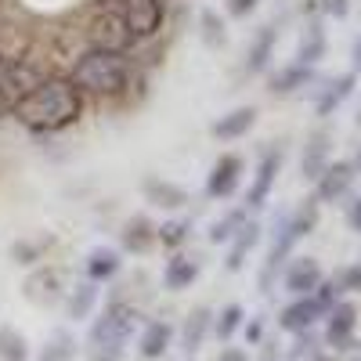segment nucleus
Segmentation results:
<instances>
[{"label": "nucleus", "instance_id": "1", "mask_svg": "<svg viewBox=\"0 0 361 361\" xmlns=\"http://www.w3.org/2000/svg\"><path fill=\"white\" fill-rule=\"evenodd\" d=\"M87 98L83 90L69 80V76H47L33 94H25L15 105V119L37 137H51V134H62L69 127H76L83 119Z\"/></svg>", "mask_w": 361, "mask_h": 361}, {"label": "nucleus", "instance_id": "2", "mask_svg": "<svg viewBox=\"0 0 361 361\" xmlns=\"http://www.w3.org/2000/svg\"><path fill=\"white\" fill-rule=\"evenodd\" d=\"M69 80L83 90V98H102V102H119L137 80V62L123 51H102L87 47L73 69Z\"/></svg>", "mask_w": 361, "mask_h": 361}, {"label": "nucleus", "instance_id": "3", "mask_svg": "<svg viewBox=\"0 0 361 361\" xmlns=\"http://www.w3.org/2000/svg\"><path fill=\"white\" fill-rule=\"evenodd\" d=\"M134 333H137V311L123 300H112L90 325V336H87L90 361H119Z\"/></svg>", "mask_w": 361, "mask_h": 361}, {"label": "nucleus", "instance_id": "4", "mask_svg": "<svg viewBox=\"0 0 361 361\" xmlns=\"http://www.w3.org/2000/svg\"><path fill=\"white\" fill-rule=\"evenodd\" d=\"M54 73H47L44 62H37L33 54H4L0 51V119L11 116L15 105L33 94V90Z\"/></svg>", "mask_w": 361, "mask_h": 361}, {"label": "nucleus", "instance_id": "5", "mask_svg": "<svg viewBox=\"0 0 361 361\" xmlns=\"http://www.w3.org/2000/svg\"><path fill=\"white\" fill-rule=\"evenodd\" d=\"M87 44L102 47V51H123V54H130L134 51V37H130V29L123 22V11H119V8H94L90 25H87Z\"/></svg>", "mask_w": 361, "mask_h": 361}, {"label": "nucleus", "instance_id": "6", "mask_svg": "<svg viewBox=\"0 0 361 361\" xmlns=\"http://www.w3.org/2000/svg\"><path fill=\"white\" fill-rule=\"evenodd\" d=\"M123 22L134 37V47L152 44L166 25V0H123Z\"/></svg>", "mask_w": 361, "mask_h": 361}, {"label": "nucleus", "instance_id": "7", "mask_svg": "<svg viewBox=\"0 0 361 361\" xmlns=\"http://www.w3.org/2000/svg\"><path fill=\"white\" fill-rule=\"evenodd\" d=\"M62 293H66V279H62V271H54V267H33V275L22 282V296L37 307L62 304Z\"/></svg>", "mask_w": 361, "mask_h": 361}, {"label": "nucleus", "instance_id": "8", "mask_svg": "<svg viewBox=\"0 0 361 361\" xmlns=\"http://www.w3.org/2000/svg\"><path fill=\"white\" fill-rule=\"evenodd\" d=\"M238 180H243V159L238 156H221L214 170L206 173V199H231Z\"/></svg>", "mask_w": 361, "mask_h": 361}, {"label": "nucleus", "instance_id": "9", "mask_svg": "<svg viewBox=\"0 0 361 361\" xmlns=\"http://www.w3.org/2000/svg\"><path fill=\"white\" fill-rule=\"evenodd\" d=\"M354 329H357V307L340 300V304L325 314V343L336 347V350H347L354 343Z\"/></svg>", "mask_w": 361, "mask_h": 361}, {"label": "nucleus", "instance_id": "10", "mask_svg": "<svg viewBox=\"0 0 361 361\" xmlns=\"http://www.w3.org/2000/svg\"><path fill=\"white\" fill-rule=\"evenodd\" d=\"M279 166H282V148H267L260 166H257V177L253 185L246 192V209H260L271 195V188H275V177H279Z\"/></svg>", "mask_w": 361, "mask_h": 361}, {"label": "nucleus", "instance_id": "11", "mask_svg": "<svg viewBox=\"0 0 361 361\" xmlns=\"http://www.w3.org/2000/svg\"><path fill=\"white\" fill-rule=\"evenodd\" d=\"M156 246V224L148 221L145 214L127 217V224L119 228V253H130V257H145L148 250Z\"/></svg>", "mask_w": 361, "mask_h": 361}, {"label": "nucleus", "instance_id": "12", "mask_svg": "<svg viewBox=\"0 0 361 361\" xmlns=\"http://www.w3.org/2000/svg\"><path fill=\"white\" fill-rule=\"evenodd\" d=\"M141 195L159 209H185L192 202V195L180 185H173V180H166V177H156V173L141 180Z\"/></svg>", "mask_w": 361, "mask_h": 361}, {"label": "nucleus", "instance_id": "13", "mask_svg": "<svg viewBox=\"0 0 361 361\" xmlns=\"http://www.w3.org/2000/svg\"><path fill=\"white\" fill-rule=\"evenodd\" d=\"M282 282H286V289H289L293 296H311L314 286L322 282V267H318L314 257H293V260L286 264Z\"/></svg>", "mask_w": 361, "mask_h": 361}, {"label": "nucleus", "instance_id": "14", "mask_svg": "<svg viewBox=\"0 0 361 361\" xmlns=\"http://www.w3.org/2000/svg\"><path fill=\"white\" fill-rule=\"evenodd\" d=\"M123 271V253L112 246H94L83 257V275L87 282H112Z\"/></svg>", "mask_w": 361, "mask_h": 361}, {"label": "nucleus", "instance_id": "15", "mask_svg": "<svg viewBox=\"0 0 361 361\" xmlns=\"http://www.w3.org/2000/svg\"><path fill=\"white\" fill-rule=\"evenodd\" d=\"M257 123V109L253 105H238L224 116L214 119V127H209V134H214L217 141H238V137H246Z\"/></svg>", "mask_w": 361, "mask_h": 361}, {"label": "nucleus", "instance_id": "16", "mask_svg": "<svg viewBox=\"0 0 361 361\" xmlns=\"http://www.w3.org/2000/svg\"><path fill=\"white\" fill-rule=\"evenodd\" d=\"M318 318H325V314H322V307L314 304L311 296H293V304H286L282 314H279V325L296 336V333H307Z\"/></svg>", "mask_w": 361, "mask_h": 361}, {"label": "nucleus", "instance_id": "17", "mask_svg": "<svg viewBox=\"0 0 361 361\" xmlns=\"http://www.w3.org/2000/svg\"><path fill=\"white\" fill-rule=\"evenodd\" d=\"M350 180H354V166L350 163H329L322 173H318V199L322 202H336L347 188H350Z\"/></svg>", "mask_w": 361, "mask_h": 361}, {"label": "nucleus", "instance_id": "18", "mask_svg": "<svg viewBox=\"0 0 361 361\" xmlns=\"http://www.w3.org/2000/svg\"><path fill=\"white\" fill-rule=\"evenodd\" d=\"M199 279V260L185 250H177L170 260H166V271H163V286L170 293H180V289H188L192 282Z\"/></svg>", "mask_w": 361, "mask_h": 361}, {"label": "nucleus", "instance_id": "19", "mask_svg": "<svg viewBox=\"0 0 361 361\" xmlns=\"http://www.w3.org/2000/svg\"><path fill=\"white\" fill-rule=\"evenodd\" d=\"M170 343H173V325H170V322H159V318L148 322V325L141 329V336H137V350H141V357H148V361L163 357V354L170 350Z\"/></svg>", "mask_w": 361, "mask_h": 361}, {"label": "nucleus", "instance_id": "20", "mask_svg": "<svg viewBox=\"0 0 361 361\" xmlns=\"http://www.w3.org/2000/svg\"><path fill=\"white\" fill-rule=\"evenodd\" d=\"M214 329V311L209 307H192L188 318H185V329H180V347H185L188 354H195L202 343H206V333Z\"/></svg>", "mask_w": 361, "mask_h": 361}, {"label": "nucleus", "instance_id": "21", "mask_svg": "<svg viewBox=\"0 0 361 361\" xmlns=\"http://www.w3.org/2000/svg\"><path fill=\"white\" fill-rule=\"evenodd\" d=\"M260 243V224L257 221H246L243 228H238L235 235H231V250H228V260H224V267L228 271H238V267H243L246 264V257L253 253V246Z\"/></svg>", "mask_w": 361, "mask_h": 361}, {"label": "nucleus", "instance_id": "22", "mask_svg": "<svg viewBox=\"0 0 361 361\" xmlns=\"http://www.w3.org/2000/svg\"><path fill=\"white\" fill-rule=\"evenodd\" d=\"M94 307H98V282H80L69 289L66 296V311L73 322H87V318H94Z\"/></svg>", "mask_w": 361, "mask_h": 361}, {"label": "nucleus", "instance_id": "23", "mask_svg": "<svg viewBox=\"0 0 361 361\" xmlns=\"http://www.w3.org/2000/svg\"><path fill=\"white\" fill-rule=\"evenodd\" d=\"M329 166V134L314 130L304 145V159H300V170H304L307 180H318V173Z\"/></svg>", "mask_w": 361, "mask_h": 361}, {"label": "nucleus", "instance_id": "24", "mask_svg": "<svg viewBox=\"0 0 361 361\" xmlns=\"http://www.w3.org/2000/svg\"><path fill=\"white\" fill-rule=\"evenodd\" d=\"M188 238H192V221L188 217H170L156 228V246L177 253V250H185L188 246Z\"/></svg>", "mask_w": 361, "mask_h": 361}, {"label": "nucleus", "instance_id": "25", "mask_svg": "<svg viewBox=\"0 0 361 361\" xmlns=\"http://www.w3.org/2000/svg\"><path fill=\"white\" fill-rule=\"evenodd\" d=\"M275 40H279V29L275 25H264L260 33L253 37L250 54H246V73H264V66L271 62V51H275Z\"/></svg>", "mask_w": 361, "mask_h": 361}, {"label": "nucleus", "instance_id": "26", "mask_svg": "<svg viewBox=\"0 0 361 361\" xmlns=\"http://www.w3.org/2000/svg\"><path fill=\"white\" fill-rule=\"evenodd\" d=\"M311 80H314V69L311 66L293 62V66H286V69H279L275 76H271V94H293V90L307 87Z\"/></svg>", "mask_w": 361, "mask_h": 361}, {"label": "nucleus", "instance_id": "27", "mask_svg": "<svg viewBox=\"0 0 361 361\" xmlns=\"http://www.w3.org/2000/svg\"><path fill=\"white\" fill-rule=\"evenodd\" d=\"M199 40L209 47V51H224L228 47V25H224V18L217 15V11H202L199 15Z\"/></svg>", "mask_w": 361, "mask_h": 361}, {"label": "nucleus", "instance_id": "28", "mask_svg": "<svg viewBox=\"0 0 361 361\" xmlns=\"http://www.w3.org/2000/svg\"><path fill=\"white\" fill-rule=\"evenodd\" d=\"M250 221V209L246 206H238V209H228V214L221 217V221H214V228H209V243L214 246H224V243H231V235L238 231Z\"/></svg>", "mask_w": 361, "mask_h": 361}, {"label": "nucleus", "instance_id": "29", "mask_svg": "<svg viewBox=\"0 0 361 361\" xmlns=\"http://www.w3.org/2000/svg\"><path fill=\"white\" fill-rule=\"evenodd\" d=\"M0 361H29V343L15 325H0Z\"/></svg>", "mask_w": 361, "mask_h": 361}, {"label": "nucleus", "instance_id": "30", "mask_svg": "<svg viewBox=\"0 0 361 361\" xmlns=\"http://www.w3.org/2000/svg\"><path fill=\"white\" fill-rule=\"evenodd\" d=\"M73 354H76V340H73V333H66V329H54V333L47 336V343H44V350H40L44 361H73Z\"/></svg>", "mask_w": 361, "mask_h": 361}, {"label": "nucleus", "instance_id": "31", "mask_svg": "<svg viewBox=\"0 0 361 361\" xmlns=\"http://www.w3.org/2000/svg\"><path fill=\"white\" fill-rule=\"evenodd\" d=\"M350 87H354V76H340V80H333V83H329L322 94H318V112L329 116V112H333V109L350 94Z\"/></svg>", "mask_w": 361, "mask_h": 361}, {"label": "nucleus", "instance_id": "32", "mask_svg": "<svg viewBox=\"0 0 361 361\" xmlns=\"http://www.w3.org/2000/svg\"><path fill=\"white\" fill-rule=\"evenodd\" d=\"M243 322H246V311L238 307V304H228L221 314H217V322H214V333H217V340H231L238 329H243Z\"/></svg>", "mask_w": 361, "mask_h": 361}, {"label": "nucleus", "instance_id": "33", "mask_svg": "<svg viewBox=\"0 0 361 361\" xmlns=\"http://www.w3.org/2000/svg\"><path fill=\"white\" fill-rule=\"evenodd\" d=\"M322 54H325V37H322V29H318V25H311L307 33H304V40H300L296 62H300V66H314Z\"/></svg>", "mask_w": 361, "mask_h": 361}, {"label": "nucleus", "instance_id": "34", "mask_svg": "<svg viewBox=\"0 0 361 361\" xmlns=\"http://www.w3.org/2000/svg\"><path fill=\"white\" fill-rule=\"evenodd\" d=\"M286 224H289L293 238L300 243V238H304V235H311V228L318 224V206H314V202H304V206L296 209V214H289V217H286Z\"/></svg>", "mask_w": 361, "mask_h": 361}, {"label": "nucleus", "instance_id": "35", "mask_svg": "<svg viewBox=\"0 0 361 361\" xmlns=\"http://www.w3.org/2000/svg\"><path fill=\"white\" fill-rule=\"evenodd\" d=\"M40 257H44V243H25V238H18L11 246V260L22 264V267H37Z\"/></svg>", "mask_w": 361, "mask_h": 361}, {"label": "nucleus", "instance_id": "36", "mask_svg": "<svg viewBox=\"0 0 361 361\" xmlns=\"http://www.w3.org/2000/svg\"><path fill=\"white\" fill-rule=\"evenodd\" d=\"M311 300H314V304L322 307V314H329V311H333V307L340 304V286H336V282H325V279H322V282L314 286Z\"/></svg>", "mask_w": 361, "mask_h": 361}, {"label": "nucleus", "instance_id": "37", "mask_svg": "<svg viewBox=\"0 0 361 361\" xmlns=\"http://www.w3.org/2000/svg\"><path fill=\"white\" fill-rule=\"evenodd\" d=\"M336 286H340V293H361V264H350V267H343L340 275L333 279Z\"/></svg>", "mask_w": 361, "mask_h": 361}, {"label": "nucleus", "instance_id": "38", "mask_svg": "<svg viewBox=\"0 0 361 361\" xmlns=\"http://www.w3.org/2000/svg\"><path fill=\"white\" fill-rule=\"evenodd\" d=\"M257 4H260V0H224V11L231 18H246V15L257 11Z\"/></svg>", "mask_w": 361, "mask_h": 361}, {"label": "nucleus", "instance_id": "39", "mask_svg": "<svg viewBox=\"0 0 361 361\" xmlns=\"http://www.w3.org/2000/svg\"><path fill=\"white\" fill-rule=\"evenodd\" d=\"M322 11L333 15V18H343L350 11V0H322Z\"/></svg>", "mask_w": 361, "mask_h": 361}, {"label": "nucleus", "instance_id": "40", "mask_svg": "<svg viewBox=\"0 0 361 361\" xmlns=\"http://www.w3.org/2000/svg\"><path fill=\"white\" fill-rule=\"evenodd\" d=\"M217 361H250V354H246L243 347H224V350L217 354Z\"/></svg>", "mask_w": 361, "mask_h": 361}, {"label": "nucleus", "instance_id": "41", "mask_svg": "<svg viewBox=\"0 0 361 361\" xmlns=\"http://www.w3.org/2000/svg\"><path fill=\"white\" fill-rule=\"evenodd\" d=\"M260 336H264V322L257 318V322L246 325V340H250V343H260Z\"/></svg>", "mask_w": 361, "mask_h": 361}, {"label": "nucleus", "instance_id": "42", "mask_svg": "<svg viewBox=\"0 0 361 361\" xmlns=\"http://www.w3.org/2000/svg\"><path fill=\"white\" fill-rule=\"evenodd\" d=\"M350 224H354V228L361 231V199H357V202L350 206Z\"/></svg>", "mask_w": 361, "mask_h": 361}, {"label": "nucleus", "instance_id": "43", "mask_svg": "<svg viewBox=\"0 0 361 361\" xmlns=\"http://www.w3.org/2000/svg\"><path fill=\"white\" fill-rule=\"evenodd\" d=\"M354 58H357V66H361V44H357V51H354Z\"/></svg>", "mask_w": 361, "mask_h": 361}, {"label": "nucleus", "instance_id": "44", "mask_svg": "<svg viewBox=\"0 0 361 361\" xmlns=\"http://www.w3.org/2000/svg\"><path fill=\"white\" fill-rule=\"evenodd\" d=\"M314 361H333V357H322V354H314Z\"/></svg>", "mask_w": 361, "mask_h": 361}, {"label": "nucleus", "instance_id": "45", "mask_svg": "<svg viewBox=\"0 0 361 361\" xmlns=\"http://www.w3.org/2000/svg\"><path fill=\"white\" fill-rule=\"evenodd\" d=\"M166 4H170V0H166Z\"/></svg>", "mask_w": 361, "mask_h": 361}]
</instances>
